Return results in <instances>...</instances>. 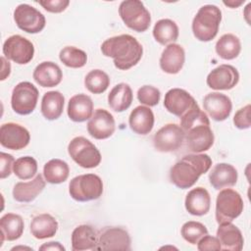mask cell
Segmentation results:
<instances>
[{
	"instance_id": "1",
	"label": "cell",
	"mask_w": 251,
	"mask_h": 251,
	"mask_svg": "<svg viewBox=\"0 0 251 251\" xmlns=\"http://www.w3.org/2000/svg\"><path fill=\"white\" fill-rule=\"evenodd\" d=\"M101 51L106 57L113 58L115 67L123 71L135 66L143 54L142 45L129 34H121L106 39L101 45Z\"/></svg>"
},
{
	"instance_id": "2",
	"label": "cell",
	"mask_w": 251,
	"mask_h": 251,
	"mask_svg": "<svg viewBox=\"0 0 251 251\" xmlns=\"http://www.w3.org/2000/svg\"><path fill=\"white\" fill-rule=\"evenodd\" d=\"M212 166V159L207 154L195 153L183 156L170 171V179L176 187L186 189L195 184L201 175Z\"/></svg>"
},
{
	"instance_id": "3",
	"label": "cell",
	"mask_w": 251,
	"mask_h": 251,
	"mask_svg": "<svg viewBox=\"0 0 251 251\" xmlns=\"http://www.w3.org/2000/svg\"><path fill=\"white\" fill-rule=\"evenodd\" d=\"M222 21V12L216 5L202 6L192 21V31L196 39L204 42L216 37Z\"/></svg>"
},
{
	"instance_id": "4",
	"label": "cell",
	"mask_w": 251,
	"mask_h": 251,
	"mask_svg": "<svg viewBox=\"0 0 251 251\" xmlns=\"http://www.w3.org/2000/svg\"><path fill=\"white\" fill-rule=\"evenodd\" d=\"M69 192L71 197L78 202L96 200L103 193V182L97 175H80L70 181Z\"/></svg>"
},
{
	"instance_id": "5",
	"label": "cell",
	"mask_w": 251,
	"mask_h": 251,
	"mask_svg": "<svg viewBox=\"0 0 251 251\" xmlns=\"http://www.w3.org/2000/svg\"><path fill=\"white\" fill-rule=\"evenodd\" d=\"M119 15L125 25L134 31L143 32L150 26V13L139 0L123 1L119 7Z\"/></svg>"
},
{
	"instance_id": "6",
	"label": "cell",
	"mask_w": 251,
	"mask_h": 251,
	"mask_svg": "<svg viewBox=\"0 0 251 251\" xmlns=\"http://www.w3.org/2000/svg\"><path fill=\"white\" fill-rule=\"evenodd\" d=\"M243 200L237 191L231 188L221 190L216 199L217 223L220 225L232 222L240 216L243 211Z\"/></svg>"
},
{
	"instance_id": "7",
	"label": "cell",
	"mask_w": 251,
	"mask_h": 251,
	"mask_svg": "<svg viewBox=\"0 0 251 251\" xmlns=\"http://www.w3.org/2000/svg\"><path fill=\"white\" fill-rule=\"evenodd\" d=\"M68 152L71 158L84 169L97 167L102 158L97 147L83 136L73 138L68 145Z\"/></svg>"
},
{
	"instance_id": "8",
	"label": "cell",
	"mask_w": 251,
	"mask_h": 251,
	"mask_svg": "<svg viewBox=\"0 0 251 251\" xmlns=\"http://www.w3.org/2000/svg\"><path fill=\"white\" fill-rule=\"evenodd\" d=\"M37 100V88L29 81H22L13 89L11 106L14 112L19 115H29L35 109Z\"/></svg>"
},
{
	"instance_id": "9",
	"label": "cell",
	"mask_w": 251,
	"mask_h": 251,
	"mask_svg": "<svg viewBox=\"0 0 251 251\" xmlns=\"http://www.w3.org/2000/svg\"><path fill=\"white\" fill-rule=\"evenodd\" d=\"M185 139V132L176 124H167L153 137V144L159 152H175L180 148Z\"/></svg>"
},
{
	"instance_id": "10",
	"label": "cell",
	"mask_w": 251,
	"mask_h": 251,
	"mask_svg": "<svg viewBox=\"0 0 251 251\" xmlns=\"http://www.w3.org/2000/svg\"><path fill=\"white\" fill-rule=\"evenodd\" d=\"M3 54L19 65L29 63L34 55L33 44L25 37L15 34L8 37L3 44Z\"/></svg>"
},
{
	"instance_id": "11",
	"label": "cell",
	"mask_w": 251,
	"mask_h": 251,
	"mask_svg": "<svg viewBox=\"0 0 251 251\" xmlns=\"http://www.w3.org/2000/svg\"><path fill=\"white\" fill-rule=\"evenodd\" d=\"M14 21L17 26L27 33H38L46 24L45 17L28 4H20L14 11Z\"/></svg>"
},
{
	"instance_id": "12",
	"label": "cell",
	"mask_w": 251,
	"mask_h": 251,
	"mask_svg": "<svg viewBox=\"0 0 251 251\" xmlns=\"http://www.w3.org/2000/svg\"><path fill=\"white\" fill-rule=\"evenodd\" d=\"M128 232L118 226H107L98 234L97 250H130Z\"/></svg>"
},
{
	"instance_id": "13",
	"label": "cell",
	"mask_w": 251,
	"mask_h": 251,
	"mask_svg": "<svg viewBox=\"0 0 251 251\" xmlns=\"http://www.w3.org/2000/svg\"><path fill=\"white\" fill-rule=\"evenodd\" d=\"M30 140L28 130L15 123L3 124L0 127V143L11 150H20L26 147Z\"/></svg>"
},
{
	"instance_id": "14",
	"label": "cell",
	"mask_w": 251,
	"mask_h": 251,
	"mask_svg": "<svg viewBox=\"0 0 251 251\" xmlns=\"http://www.w3.org/2000/svg\"><path fill=\"white\" fill-rule=\"evenodd\" d=\"M185 132L186 145L194 153L209 150L214 144V133L210 124H198L191 126Z\"/></svg>"
},
{
	"instance_id": "15",
	"label": "cell",
	"mask_w": 251,
	"mask_h": 251,
	"mask_svg": "<svg viewBox=\"0 0 251 251\" xmlns=\"http://www.w3.org/2000/svg\"><path fill=\"white\" fill-rule=\"evenodd\" d=\"M239 80L237 70L231 66L223 64L212 70L207 76V85L215 90H229Z\"/></svg>"
},
{
	"instance_id": "16",
	"label": "cell",
	"mask_w": 251,
	"mask_h": 251,
	"mask_svg": "<svg viewBox=\"0 0 251 251\" xmlns=\"http://www.w3.org/2000/svg\"><path fill=\"white\" fill-rule=\"evenodd\" d=\"M115 128V119L105 109H96L87 124V131L95 139L109 138L114 133Z\"/></svg>"
},
{
	"instance_id": "17",
	"label": "cell",
	"mask_w": 251,
	"mask_h": 251,
	"mask_svg": "<svg viewBox=\"0 0 251 251\" xmlns=\"http://www.w3.org/2000/svg\"><path fill=\"white\" fill-rule=\"evenodd\" d=\"M203 107L213 120L222 122L229 117L232 103L227 95L220 92H211L204 97Z\"/></svg>"
},
{
	"instance_id": "18",
	"label": "cell",
	"mask_w": 251,
	"mask_h": 251,
	"mask_svg": "<svg viewBox=\"0 0 251 251\" xmlns=\"http://www.w3.org/2000/svg\"><path fill=\"white\" fill-rule=\"evenodd\" d=\"M196 103L194 98L184 89L172 88L164 99V106L171 114L181 118Z\"/></svg>"
},
{
	"instance_id": "19",
	"label": "cell",
	"mask_w": 251,
	"mask_h": 251,
	"mask_svg": "<svg viewBox=\"0 0 251 251\" xmlns=\"http://www.w3.org/2000/svg\"><path fill=\"white\" fill-rule=\"evenodd\" d=\"M217 237L223 250L240 251L243 248L244 239L240 229L231 222L220 224L217 229Z\"/></svg>"
},
{
	"instance_id": "20",
	"label": "cell",
	"mask_w": 251,
	"mask_h": 251,
	"mask_svg": "<svg viewBox=\"0 0 251 251\" xmlns=\"http://www.w3.org/2000/svg\"><path fill=\"white\" fill-rule=\"evenodd\" d=\"M185 53L182 46L176 43L169 44L162 52L160 58L161 69L170 75L177 74L183 67Z\"/></svg>"
},
{
	"instance_id": "21",
	"label": "cell",
	"mask_w": 251,
	"mask_h": 251,
	"mask_svg": "<svg viewBox=\"0 0 251 251\" xmlns=\"http://www.w3.org/2000/svg\"><path fill=\"white\" fill-rule=\"evenodd\" d=\"M32 76L35 82L40 86L53 87L62 81L63 73L57 64L45 61L36 66Z\"/></svg>"
},
{
	"instance_id": "22",
	"label": "cell",
	"mask_w": 251,
	"mask_h": 251,
	"mask_svg": "<svg viewBox=\"0 0 251 251\" xmlns=\"http://www.w3.org/2000/svg\"><path fill=\"white\" fill-rule=\"evenodd\" d=\"M68 116L75 123H82L90 119L93 114L92 99L83 93L73 96L68 104Z\"/></svg>"
},
{
	"instance_id": "23",
	"label": "cell",
	"mask_w": 251,
	"mask_h": 251,
	"mask_svg": "<svg viewBox=\"0 0 251 251\" xmlns=\"http://www.w3.org/2000/svg\"><path fill=\"white\" fill-rule=\"evenodd\" d=\"M154 114L149 107L137 106L135 107L128 118L130 129L140 135L148 134L154 126Z\"/></svg>"
},
{
	"instance_id": "24",
	"label": "cell",
	"mask_w": 251,
	"mask_h": 251,
	"mask_svg": "<svg viewBox=\"0 0 251 251\" xmlns=\"http://www.w3.org/2000/svg\"><path fill=\"white\" fill-rule=\"evenodd\" d=\"M184 205L189 214L193 216H204L210 210V194L204 187L199 186L193 188L186 194Z\"/></svg>"
},
{
	"instance_id": "25",
	"label": "cell",
	"mask_w": 251,
	"mask_h": 251,
	"mask_svg": "<svg viewBox=\"0 0 251 251\" xmlns=\"http://www.w3.org/2000/svg\"><path fill=\"white\" fill-rule=\"evenodd\" d=\"M238 174L236 169L226 163H219L214 166L209 174V180L215 189L233 186L237 181Z\"/></svg>"
},
{
	"instance_id": "26",
	"label": "cell",
	"mask_w": 251,
	"mask_h": 251,
	"mask_svg": "<svg viewBox=\"0 0 251 251\" xmlns=\"http://www.w3.org/2000/svg\"><path fill=\"white\" fill-rule=\"evenodd\" d=\"M98 233L89 225L76 226L72 233V249L74 251L97 250Z\"/></svg>"
},
{
	"instance_id": "27",
	"label": "cell",
	"mask_w": 251,
	"mask_h": 251,
	"mask_svg": "<svg viewBox=\"0 0 251 251\" xmlns=\"http://www.w3.org/2000/svg\"><path fill=\"white\" fill-rule=\"evenodd\" d=\"M45 180L40 174L27 182H17L13 188V197L18 202H31L44 189Z\"/></svg>"
},
{
	"instance_id": "28",
	"label": "cell",
	"mask_w": 251,
	"mask_h": 251,
	"mask_svg": "<svg viewBox=\"0 0 251 251\" xmlns=\"http://www.w3.org/2000/svg\"><path fill=\"white\" fill-rule=\"evenodd\" d=\"M24 220L20 215L7 213L0 219L1 244L4 240L14 241L19 239L24 232Z\"/></svg>"
},
{
	"instance_id": "29",
	"label": "cell",
	"mask_w": 251,
	"mask_h": 251,
	"mask_svg": "<svg viewBox=\"0 0 251 251\" xmlns=\"http://www.w3.org/2000/svg\"><path fill=\"white\" fill-rule=\"evenodd\" d=\"M65 104V97L59 91H48L44 93L41 100L42 116L48 121H54L61 117Z\"/></svg>"
},
{
	"instance_id": "30",
	"label": "cell",
	"mask_w": 251,
	"mask_h": 251,
	"mask_svg": "<svg viewBox=\"0 0 251 251\" xmlns=\"http://www.w3.org/2000/svg\"><path fill=\"white\" fill-rule=\"evenodd\" d=\"M58 230V222L50 214L35 216L30 223V232L37 239L52 237Z\"/></svg>"
},
{
	"instance_id": "31",
	"label": "cell",
	"mask_w": 251,
	"mask_h": 251,
	"mask_svg": "<svg viewBox=\"0 0 251 251\" xmlns=\"http://www.w3.org/2000/svg\"><path fill=\"white\" fill-rule=\"evenodd\" d=\"M132 90L126 83H119L115 85L108 95V104L116 112H124L127 110L132 102Z\"/></svg>"
},
{
	"instance_id": "32",
	"label": "cell",
	"mask_w": 251,
	"mask_h": 251,
	"mask_svg": "<svg viewBox=\"0 0 251 251\" xmlns=\"http://www.w3.org/2000/svg\"><path fill=\"white\" fill-rule=\"evenodd\" d=\"M153 36L162 45L172 44L178 37V26L170 19L159 20L154 25Z\"/></svg>"
},
{
	"instance_id": "33",
	"label": "cell",
	"mask_w": 251,
	"mask_h": 251,
	"mask_svg": "<svg viewBox=\"0 0 251 251\" xmlns=\"http://www.w3.org/2000/svg\"><path fill=\"white\" fill-rule=\"evenodd\" d=\"M70 175L69 165L61 159H51L43 168L45 180L52 184L62 183L67 180Z\"/></svg>"
},
{
	"instance_id": "34",
	"label": "cell",
	"mask_w": 251,
	"mask_h": 251,
	"mask_svg": "<svg viewBox=\"0 0 251 251\" xmlns=\"http://www.w3.org/2000/svg\"><path fill=\"white\" fill-rule=\"evenodd\" d=\"M216 52L224 60L235 59L241 51V43L237 36L226 33L216 43Z\"/></svg>"
},
{
	"instance_id": "35",
	"label": "cell",
	"mask_w": 251,
	"mask_h": 251,
	"mask_svg": "<svg viewBox=\"0 0 251 251\" xmlns=\"http://www.w3.org/2000/svg\"><path fill=\"white\" fill-rule=\"evenodd\" d=\"M84 85L91 93L100 94L105 92L109 87L110 77L101 70H92L86 75Z\"/></svg>"
},
{
	"instance_id": "36",
	"label": "cell",
	"mask_w": 251,
	"mask_h": 251,
	"mask_svg": "<svg viewBox=\"0 0 251 251\" xmlns=\"http://www.w3.org/2000/svg\"><path fill=\"white\" fill-rule=\"evenodd\" d=\"M60 61L67 67L73 69H78L83 67L87 62L86 53L74 46L64 47L59 54Z\"/></svg>"
},
{
	"instance_id": "37",
	"label": "cell",
	"mask_w": 251,
	"mask_h": 251,
	"mask_svg": "<svg viewBox=\"0 0 251 251\" xmlns=\"http://www.w3.org/2000/svg\"><path fill=\"white\" fill-rule=\"evenodd\" d=\"M13 172L20 179H29L37 172V162L31 156H24L15 161Z\"/></svg>"
},
{
	"instance_id": "38",
	"label": "cell",
	"mask_w": 251,
	"mask_h": 251,
	"mask_svg": "<svg viewBox=\"0 0 251 251\" xmlns=\"http://www.w3.org/2000/svg\"><path fill=\"white\" fill-rule=\"evenodd\" d=\"M180 233L184 240L190 244L195 245L204 235L208 234V229L203 224L199 222L189 221L183 224Z\"/></svg>"
},
{
	"instance_id": "39",
	"label": "cell",
	"mask_w": 251,
	"mask_h": 251,
	"mask_svg": "<svg viewBox=\"0 0 251 251\" xmlns=\"http://www.w3.org/2000/svg\"><path fill=\"white\" fill-rule=\"evenodd\" d=\"M198 124H210L208 116L199 108L198 104L195 103L188 112L180 118V126L186 131L191 126Z\"/></svg>"
},
{
	"instance_id": "40",
	"label": "cell",
	"mask_w": 251,
	"mask_h": 251,
	"mask_svg": "<svg viewBox=\"0 0 251 251\" xmlns=\"http://www.w3.org/2000/svg\"><path fill=\"white\" fill-rule=\"evenodd\" d=\"M160 90L152 85H143L137 91L138 101L148 107L156 106L160 101Z\"/></svg>"
},
{
	"instance_id": "41",
	"label": "cell",
	"mask_w": 251,
	"mask_h": 251,
	"mask_svg": "<svg viewBox=\"0 0 251 251\" xmlns=\"http://www.w3.org/2000/svg\"><path fill=\"white\" fill-rule=\"evenodd\" d=\"M250 104H247L246 106L239 109L234 117H233V124L234 126L239 129H247L250 127Z\"/></svg>"
},
{
	"instance_id": "42",
	"label": "cell",
	"mask_w": 251,
	"mask_h": 251,
	"mask_svg": "<svg viewBox=\"0 0 251 251\" xmlns=\"http://www.w3.org/2000/svg\"><path fill=\"white\" fill-rule=\"evenodd\" d=\"M39 5H41L47 12L50 13H61L66 10L69 6V0H45L39 1Z\"/></svg>"
},
{
	"instance_id": "43",
	"label": "cell",
	"mask_w": 251,
	"mask_h": 251,
	"mask_svg": "<svg viewBox=\"0 0 251 251\" xmlns=\"http://www.w3.org/2000/svg\"><path fill=\"white\" fill-rule=\"evenodd\" d=\"M197 249L199 251H206V250H221V244L218 237L211 236V235H204L197 243Z\"/></svg>"
},
{
	"instance_id": "44",
	"label": "cell",
	"mask_w": 251,
	"mask_h": 251,
	"mask_svg": "<svg viewBox=\"0 0 251 251\" xmlns=\"http://www.w3.org/2000/svg\"><path fill=\"white\" fill-rule=\"evenodd\" d=\"M0 160H1V172H0V177L6 178L8 177L13 170L15 159L11 154L1 152L0 153Z\"/></svg>"
},
{
	"instance_id": "45",
	"label": "cell",
	"mask_w": 251,
	"mask_h": 251,
	"mask_svg": "<svg viewBox=\"0 0 251 251\" xmlns=\"http://www.w3.org/2000/svg\"><path fill=\"white\" fill-rule=\"evenodd\" d=\"M39 250H65V247L57 241H51V242H47L42 244L39 247Z\"/></svg>"
},
{
	"instance_id": "46",
	"label": "cell",
	"mask_w": 251,
	"mask_h": 251,
	"mask_svg": "<svg viewBox=\"0 0 251 251\" xmlns=\"http://www.w3.org/2000/svg\"><path fill=\"white\" fill-rule=\"evenodd\" d=\"M1 61L3 63L2 65V75H1V80H4L7 76H9L11 73V65L10 63L5 59L4 56L1 57Z\"/></svg>"
},
{
	"instance_id": "47",
	"label": "cell",
	"mask_w": 251,
	"mask_h": 251,
	"mask_svg": "<svg viewBox=\"0 0 251 251\" xmlns=\"http://www.w3.org/2000/svg\"><path fill=\"white\" fill-rule=\"evenodd\" d=\"M244 3V0L243 1H238V2H236V1H224V4L226 5V6H227V7H230V8H237V7H239L241 4H243Z\"/></svg>"
},
{
	"instance_id": "48",
	"label": "cell",
	"mask_w": 251,
	"mask_h": 251,
	"mask_svg": "<svg viewBox=\"0 0 251 251\" xmlns=\"http://www.w3.org/2000/svg\"><path fill=\"white\" fill-rule=\"evenodd\" d=\"M18 249H28V250H32L31 248H29V247H23V246H18V247H14V248H12V251L13 250H18Z\"/></svg>"
}]
</instances>
